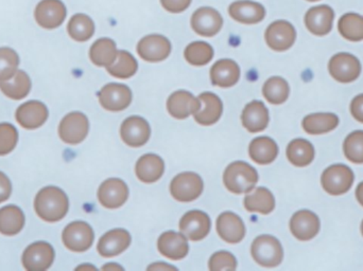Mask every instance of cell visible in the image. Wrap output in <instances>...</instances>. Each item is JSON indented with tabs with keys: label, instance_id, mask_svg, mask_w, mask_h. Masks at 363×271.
<instances>
[{
	"label": "cell",
	"instance_id": "bcb514c9",
	"mask_svg": "<svg viewBox=\"0 0 363 271\" xmlns=\"http://www.w3.org/2000/svg\"><path fill=\"white\" fill-rule=\"evenodd\" d=\"M191 1L192 0H161V4L168 12L178 14L187 10Z\"/></svg>",
	"mask_w": 363,
	"mask_h": 271
},
{
	"label": "cell",
	"instance_id": "d6986e66",
	"mask_svg": "<svg viewBox=\"0 0 363 271\" xmlns=\"http://www.w3.org/2000/svg\"><path fill=\"white\" fill-rule=\"evenodd\" d=\"M290 230L298 240H313L320 231L319 217L311 211H298L291 217Z\"/></svg>",
	"mask_w": 363,
	"mask_h": 271
},
{
	"label": "cell",
	"instance_id": "ab89813d",
	"mask_svg": "<svg viewBox=\"0 0 363 271\" xmlns=\"http://www.w3.org/2000/svg\"><path fill=\"white\" fill-rule=\"evenodd\" d=\"M138 64L135 57L128 51H118L116 61L106 68L111 76L118 79H129L138 71Z\"/></svg>",
	"mask_w": 363,
	"mask_h": 271
},
{
	"label": "cell",
	"instance_id": "f6af8a7d",
	"mask_svg": "<svg viewBox=\"0 0 363 271\" xmlns=\"http://www.w3.org/2000/svg\"><path fill=\"white\" fill-rule=\"evenodd\" d=\"M209 270H235L237 268V261L232 253L228 251H219L211 255L208 264Z\"/></svg>",
	"mask_w": 363,
	"mask_h": 271
},
{
	"label": "cell",
	"instance_id": "8992f818",
	"mask_svg": "<svg viewBox=\"0 0 363 271\" xmlns=\"http://www.w3.org/2000/svg\"><path fill=\"white\" fill-rule=\"evenodd\" d=\"M172 197L180 202L196 200L203 192V180L198 174L185 172L174 177L170 185Z\"/></svg>",
	"mask_w": 363,
	"mask_h": 271
},
{
	"label": "cell",
	"instance_id": "30bf717a",
	"mask_svg": "<svg viewBox=\"0 0 363 271\" xmlns=\"http://www.w3.org/2000/svg\"><path fill=\"white\" fill-rule=\"evenodd\" d=\"M99 102L108 112H121L129 108L132 102V91L127 85L110 83L98 93Z\"/></svg>",
	"mask_w": 363,
	"mask_h": 271
},
{
	"label": "cell",
	"instance_id": "b9f144b4",
	"mask_svg": "<svg viewBox=\"0 0 363 271\" xmlns=\"http://www.w3.org/2000/svg\"><path fill=\"white\" fill-rule=\"evenodd\" d=\"M345 157L354 163H363V131L350 134L343 144Z\"/></svg>",
	"mask_w": 363,
	"mask_h": 271
},
{
	"label": "cell",
	"instance_id": "836d02e7",
	"mask_svg": "<svg viewBox=\"0 0 363 271\" xmlns=\"http://www.w3.org/2000/svg\"><path fill=\"white\" fill-rule=\"evenodd\" d=\"M31 89V80L23 70H17L10 80L0 82V91L12 100H21L27 97Z\"/></svg>",
	"mask_w": 363,
	"mask_h": 271
},
{
	"label": "cell",
	"instance_id": "6da1fadb",
	"mask_svg": "<svg viewBox=\"0 0 363 271\" xmlns=\"http://www.w3.org/2000/svg\"><path fill=\"white\" fill-rule=\"evenodd\" d=\"M69 202L67 195L57 187L40 190L34 200L36 214L48 223L61 221L67 214Z\"/></svg>",
	"mask_w": 363,
	"mask_h": 271
},
{
	"label": "cell",
	"instance_id": "f546056e",
	"mask_svg": "<svg viewBox=\"0 0 363 271\" xmlns=\"http://www.w3.org/2000/svg\"><path fill=\"white\" fill-rule=\"evenodd\" d=\"M249 155L256 163H272L279 155V146L277 142L269 137H258L250 144Z\"/></svg>",
	"mask_w": 363,
	"mask_h": 271
},
{
	"label": "cell",
	"instance_id": "d6a6232c",
	"mask_svg": "<svg viewBox=\"0 0 363 271\" xmlns=\"http://www.w3.org/2000/svg\"><path fill=\"white\" fill-rule=\"evenodd\" d=\"M245 207L250 212L269 214L275 208L274 196L266 188H257L245 196Z\"/></svg>",
	"mask_w": 363,
	"mask_h": 271
},
{
	"label": "cell",
	"instance_id": "ee69618b",
	"mask_svg": "<svg viewBox=\"0 0 363 271\" xmlns=\"http://www.w3.org/2000/svg\"><path fill=\"white\" fill-rule=\"evenodd\" d=\"M18 140V133L12 125H0V156L6 155L15 149Z\"/></svg>",
	"mask_w": 363,
	"mask_h": 271
},
{
	"label": "cell",
	"instance_id": "f907efd6",
	"mask_svg": "<svg viewBox=\"0 0 363 271\" xmlns=\"http://www.w3.org/2000/svg\"><path fill=\"white\" fill-rule=\"evenodd\" d=\"M356 198H357L358 202L363 207V181L358 185L357 189H356Z\"/></svg>",
	"mask_w": 363,
	"mask_h": 271
},
{
	"label": "cell",
	"instance_id": "d590c367",
	"mask_svg": "<svg viewBox=\"0 0 363 271\" xmlns=\"http://www.w3.org/2000/svg\"><path fill=\"white\" fill-rule=\"evenodd\" d=\"M287 158L294 166L304 168L315 159V149L309 141L296 139L288 145Z\"/></svg>",
	"mask_w": 363,
	"mask_h": 271
},
{
	"label": "cell",
	"instance_id": "603a6c76",
	"mask_svg": "<svg viewBox=\"0 0 363 271\" xmlns=\"http://www.w3.org/2000/svg\"><path fill=\"white\" fill-rule=\"evenodd\" d=\"M15 116L23 129H35L46 122L48 110L42 102L29 101L17 108Z\"/></svg>",
	"mask_w": 363,
	"mask_h": 271
},
{
	"label": "cell",
	"instance_id": "ac0fdd59",
	"mask_svg": "<svg viewBox=\"0 0 363 271\" xmlns=\"http://www.w3.org/2000/svg\"><path fill=\"white\" fill-rule=\"evenodd\" d=\"M150 134V125L142 117H130L125 119V122L121 125V139L129 146H143L148 142Z\"/></svg>",
	"mask_w": 363,
	"mask_h": 271
},
{
	"label": "cell",
	"instance_id": "5bb4252c",
	"mask_svg": "<svg viewBox=\"0 0 363 271\" xmlns=\"http://www.w3.org/2000/svg\"><path fill=\"white\" fill-rule=\"evenodd\" d=\"M55 250L48 243L38 242L30 245L23 255V265L29 271H44L52 265Z\"/></svg>",
	"mask_w": 363,
	"mask_h": 271
},
{
	"label": "cell",
	"instance_id": "7dc6e473",
	"mask_svg": "<svg viewBox=\"0 0 363 271\" xmlns=\"http://www.w3.org/2000/svg\"><path fill=\"white\" fill-rule=\"evenodd\" d=\"M11 192H12V185H11L10 179L4 173L0 172V204L9 200Z\"/></svg>",
	"mask_w": 363,
	"mask_h": 271
},
{
	"label": "cell",
	"instance_id": "484cf974",
	"mask_svg": "<svg viewBox=\"0 0 363 271\" xmlns=\"http://www.w3.org/2000/svg\"><path fill=\"white\" fill-rule=\"evenodd\" d=\"M198 99L201 102V108L194 114V120L204 127L218 122L223 112V104L219 97L213 93H203Z\"/></svg>",
	"mask_w": 363,
	"mask_h": 271
},
{
	"label": "cell",
	"instance_id": "52a82bcc",
	"mask_svg": "<svg viewBox=\"0 0 363 271\" xmlns=\"http://www.w3.org/2000/svg\"><path fill=\"white\" fill-rule=\"evenodd\" d=\"M94 231L84 221H74L64 229L62 238L66 248L74 253H84L94 243Z\"/></svg>",
	"mask_w": 363,
	"mask_h": 271
},
{
	"label": "cell",
	"instance_id": "277c9868",
	"mask_svg": "<svg viewBox=\"0 0 363 271\" xmlns=\"http://www.w3.org/2000/svg\"><path fill=\"white\" fill-rule=\"evenodd\" d=\"M354 183V173L345 164H334L324 171L321 177L323 189L330 195L347 193Z\"/></svg>",
	"mask_w": 363,
	"mask_h": 271
},
{
	"label": "cell",
	"instance_id": "ba28073f",
	"mask_svg": "<svg viewBox=\"0 0 363 271\" xmlns=\"http://www.w3.org/2000/svg\"><path fill=\"white\" fill-rule=\"evenodd\" d=\"M264 40L272 50L283 52L294 46L296 31L289 21H277L267 28Z\"/></svg>",
	"mask_w": 363,
	"mask_h": 271
},
{
	"label": "cell",
	"instance_id": "5b68a950",
	"mask_svg": "<svg viewBox=\"0 0 363 271\" xmlns=\"http://www.w3.org/2000/svg\"><path fill=\"white\" fill-rule=\"evenodd\" d=\"M328 71L335 80L347 84L359 78L362 74V64L355 55L341 52L330 59Z\"/></svg>",
	"mask_w": 363,
	"mask_h": 271
},
{
	"label": "cell",
	"instance_id": "4316f807",
	"mask_svg": "<svg viewBox=\"0 0 363 271\" xmlns=\"http://www.w3.org/2000/svg\"><path fill=\"white\" fill-rule=\"evenodd\" d=\"M240 79V68L233 59H220L213 64L211 69V80L215 86H234Z\"/></svg>",
	"mask_w": 363,
	"mask_h": 271
},
{
	"label": "cell",
	"instance_id": "8d00e7d4",
	"mask_svg": "<svg viewBox=\"0 0 363 271\" xmlns=\"http://www.w3.org/2000/svg\"><path fill=\"white\" fill-rule=\"evenodd\" d=\"M67 31L70 38L76 42H86L91 40L95 33V23L91 17L79 13L70 18L67 25Z\"/></svg>",
	"mask_w": 363,
	"mask_h": 271
},
{
	"label": "cell",
	"instance_id": "ffe728a7",
	"mask_svg": "<svg viewBox=\"0 0 363 271\" xmlns=\"http://www.w3.org/2000/svg\"><path fill=\"white\" fill-rule=\"evenodd\" d=\"M228 14L234 21L245 25H255L264 21L266 8L262 4L250 0H238L228 8Z\"/></svg>",
	"mask_w": 363,
	"mask_h": 271
},
{
	"label": "cell",
	"instance_id": "60d3db41",
	"mask_svg": "<svg viewBox=\"0 0 363 271\" xmlns=\"http://www.w3.org/2000/svg\"><path fill=\"white\" fill-rule=\"evenodd\" d=\"M186 61L192 66H204L213 57V49L205 42H194L184 51Z\"/></svg>",
	"mask_w": 363,
	"mask_h": 271
},
{
	"label": "cell",
	"instance_id": "44dd1931",
	"mask_svg": "<svg viewBox=\"0 0 363 271\" xmlns=\"http://www.w3.org/2000/svg\"><path fill=\"white\" fill-rule=\"evenodd\" d=\"M131 245V236L125 229H114L108 231L98 243V253L101 257L112 258L127 250Z\"/></svg>",
	"mask_w": 363,
	"mask_h": 271
},
{
	"label": "cell",
	"instance_id": "d4e9b609",
	"mask_svg": "<svg viewBox=\"0 0 363 271\" xmlns=\"http://www.w3.org/2000/svg\"><path fill=\"white\" fill-rule=\"evenodd\" d=\"M157 249L164 257L174 261H179L188 255L189 246H188L187 238L183 233L168 231L160 236Z\"/></svg>",
	"mask_w": 363,
	"mask_h": 271
},
{
	"label": "cell",
	"instance_id": "9a60e30c",
	"mask_svg": "<svg viewBox=\"0 0 363 271\" xmlns=\"http://www.w3.org/2000/svg\"><path fill=\"white\" fill-rule=\"evenodd\" d=\"M129 197V189L125 181L110 178L104 181L98 190V200L106 209L121 208Z\"/></svg>",
	"mask_w": 363,
	"mask_h": 271
},
{
	"label": "cell",
	"instance_id": "1f68e13d",
	"mask_svg": "<svg viewBox=\"0 0 363 271\" xmlns=\"http://www.w3.org/2000/svg\"><path fill=\"white\" fill-rule=\"evenodd\" d=\"M339 125V118L330 113H319L307 116L303 120V129L309 135H322L334 131Z\"/></svg>",
	"mask_w": 363,
	"mask_h": 271
},
{
	"label": "cell",
	"instance_id": "f35d334b",
	"mask_svg": "<svg viewBox=\"0 0 363 271\" xmlns=\"http://www.w3.org/2000/svg\"><path fill=\"white\" fill-rule=\"evenodd\" d=\"M289 85L287 81L281 76H273L264 83L262 87V93L267 101L271 104H283L289 97Z\"/></svg>",
	"mask_w": 363,
	"mask_h": 271
},
{
	"label": "cell",
	"instance_id": "cb8c5ba5",
	"mask_svg": "<svg viewBox=\"0 0 363 271\" xmlns=\"http://www.w3.org/2000/svg\"><path fill=\"white\" fill-rule=\"evenodd\" d=\"M201 102L194 95L185 91H179L172 93L167 101V110L174 118L183 120L190 115L200 110Z\"/></svg>",
	"mask_w": 363,
	"mask_h": 271
},
{
	"label": "cell",
	"instance_id": "83f0119b",
	"mask_svg": "<svg viewBox=\"0 0 363 271\" xmlns=\"http://www.w3.org/2000/svg\"><path fill=\"white\" fill-rule=\"evenodd\" d=\"M243 127L250 133H260L269 125V112L262 102L253 101L247 104L241 115Z\"/></svg>",
	"mask_w": 363,
	"mask_h": 271
},
{
	"label": "cell",
	"instance_id": "4dcf8cb0",
	"mask_svg": "<svg viewBox=\"0 0 363 271\" xmlns=\"http://www.w3.org/2000/svg\"><path fill=\"white\" fill-rule=\"evenodd\" d=\"M118 50L116 44L111 38H100L91 45L89 59L99 67L108 68L116 61Z\"/></svg>",
	"mask_w": 363,
	"mask_h": 271
},
{
	"label": "cell",
	"instance_id": "f1b7e54d",
	"mask_svg": "<svg viewBox=\"0 0 363 271\" xmlns=\"http://www.w3.org/2000/svg\"><path fill=\"white\" fill-rule=\"evenodd\" d=\"M135 171L140 181L152 183L163 176L165 172V163L160 156L147 154L138 159Z\"/></svg>",
	"mask_w": 363,
	"mask_h": 271
},
{
	"label": "cell",
	"instance_id": "3957f363",
	"mask_svg": "<svg viewBox=\"0 0 363 271\" xmlns=\"http://www.w3.org/2000/svg\"><path fill=\"white\" fill-rule=\"evenodd\" d=\"M251 253L256 263L264 267H277L283 261L284 250L274 236H260L254 240Z\"/></svg>",
	"mask_w": 363,
	"mask_h": 271
},
{
	"label": "cell",
	"instance_id": "c3c4849f",
	"mask_svg": "<svg viewBox=\"0 0 363 271\" xmlns=\"http://www.w3.org/2000/svg\"><path fill=\"white\" fill-rule=\"evenodd\" d=\"M351 113L356 120L363 123V93L357 96L352 102Z\"/></svg>",
	"mask_w": 363,
	"mask_h": 271
},
{
	"label": "cell",
	"instance_id": "7402d4cb",
	"mask_svg": "<svg viewBox=\"0 0 363 271\" xmlns=\"http://www.w3.org/2000/svg\"><path fill=\"white\" fill-rule=\"evenodd\" d=\"M216 228L220 238L228 244H237L245 236V224L235 213L224 212L219 215Z\"/></svg>",
	"mask_w": 363,
	"mask_h": 271
},
{
	"label": "cell",
	"instance_id": "74e56055",
	"mask_svg": "<svg viewBox=\"0 0 363 271\" xmlns=\"http://www.w3.org/2000/svg\"><path fill=\"white\" fill-rule=\"evenodd\" d=\"M339 33L351 42L363 40V16L357 13L342 15L338 23Z\"/></svg>",
	"mask_w": 363,
	"mask_h": 271
},
{
	"label": "cell",
	"instance_id": "2e32d148",
	"mask_svg": "<svg viewBox=\"0 0 363 271\" xmlns=\"http://www.w3.org/2000/svg\"><path fill=\"white\" fill-rule=\"evenodd\" d=\"M335 12L330 6H313L305 14V25L313 35H328L333 29Z\"/></svg>",
	"mask_w": 363,
	"mask_h": 271
},
{
	"label": "cell",
	"instance_id": "e575fe53",
	"mask_svg": "<svg viewBox=\"0 0 363 271\" xmlns=\"http://www.w3.org/2000/svg\"><path fill=\"white\" fill-rule=\"evenodd\" d=\"M25 215L16 206H6L0 209V233L13 236L23 230Z\"/></svg>",
	"mask_w": 363,
	"mask_h": 271
},
{
	"label": "cell",
	"instance_id": "db71d44e",
	"mask_svg": "<svg viewBox=\"0 0 363 271\" xmlns=\"http://www.w3.org/2000/svg\"><path fill=\"white\" fill-rule=\"evenodd\" d=\"M307 1L315 2V1H319V0H307Z\"/></svg>",
	"mask_w": 363,
	"mask_h": 271
},
{
	"label": "cell",
	"instance_id": "f5cc1de1",
	"mask_svg": "<svg viewBox=\"0 0 363 271\" xmlns=\"http://www.w3.org/2000/svg\"><path fill=\"white\" fill-rule=\"evenodd\" d=\"M86 268H89V270H96L94 266L91 265L80 266V267L77 268V270H86Z\"/></svg>",
	"mask_w": 363,
	"mask_h": 271
},
{
	"label": "cell",
	"instance_id": "7a4b0ae2",
	"mask_svg": "<svg viewBox=\"0 0 363 271\" xmlns=\"http://www.w3.org/2000/svg\"><path fill=\"white\" fill-rule=\"evenodd\" d=\"M257 181L258 174L255 168L243 161L233 162L224 171V185L234 194L249 193Z\"/></svg>",
	"mask_w": 363,
	"mask_h": 271
},
{
	"label": "cell",
	"instance_id": "816d5d0a",
	"mask_svg": "<svg viewBox=\"0 0 363 271\" xmlns=\"http://www.w3.org/2000/svg\"><path fill=\"white\" fill-rule=\"evenodd\" d=\"M104 270H123V268L121 266L117 265V264H108V265L104 266L102 267Z\"/></svg>",
	"mask_w": 363,
	"mask_h": 271
},
{
	"label": "cell",
	"instance_id": "11a10c76",
	"mask_svg": "<svg viewBox=\"0 0 363 271\" xmlns=\"http://www.w3.org/2000/svg\"><path fill=\"white\" fill-rule=\"evenodd\" d=\"M362 236H363V221H362Z\"/></svg>",
	"mask_w": 363,
	"mask_h": 271
},
{
	"label": "cell",
	"instance_id": "681fc988",
	"mask_svg": "<svg viewBox=\"0 0 363 271\" xmlns=\"http://www.w3.org/2000/svg\"><path fill=\"white\" fill-rule=\"evenodd\" d=\"M149 270H177L174 266L167 265L164 263L153 264V265L149 266Z\"/></svg>",
	"mask_w": 363,
	"mask_h": 271
},
{
	"label": "cell",
	"instance_id": "7c38bea8",
	"mask_svg": "<svg viewBox=\"0 0 363 271\" xmlns=\"http://www.w3.org/2000/svg\"><path fill=\"white\" fill-rule=\"evenodd\" d=\"M192 30L196 34L205 38H211L219 33L223 25V18L221 14L215 8L209 6H202L194 11L190 21Z\"/></svg>",
	"mask_w": 363,
	"mask_h": 271
},
{
	"label": "cell",
	"instance_id": "4fadbf2b",
	"mask_svg": "<svg viewBox=\"0 0 363 271\" xmlns=\"http://www.w3.org/2000/svg\"><path fill=\"white\" fill-rule=\"evenodd\" d=\"M67 10L61 0H42L36 6L34 17L45 29H55L65 21Z\"/></svg>",
	"mask_w": 363,
	"mask_h": 271
},
{
	"label": "cell",
	"instance_id": "7bdbcfd3",
	"mask_svg": "<svg viewBox=\"0 0 363 271\" xmlns=\"http://www.w3.org/2000/svg\"><path fill=\"white\" fill-rule=\"evenodd\" d=\"M19 57L13 49L0 48V82L10 80L17 72Z\"/></svg>",
	"mask_w": 363,
	"mask_h": 271
},
{
	"label": "cell",
	"instance_id": "9c48e42d",
	"mask_svg": "<svg viewBox=\"0 0 363 271\" xmlns=\"http://www.w3.org/2000/svg\"><path fill=\"white\" fill-rule=\"evenodd\" d=\"M89 131V119L82 113L68 114L60 123V138L67 144L76 145L82 142Z\"/></svg>",
	"mask_w": 363,
	"mask_h": 271
},
{
	"label": "cell",
	"instance_id": "8fae6325",
	"mask_svg": "<svg viewBox=\"0 0 363 271\" xmlns=\"http://www.w3.org/2000/svg\"><path fill=\"white\" fill-rule=\"evenodd\" d=\"M138 53L144 61L157 63L169 57L172 53V42L165 36L151 34L140 40Z\"/></svg>",
	"mask_w": 363,
	"mask_h": 271
},
{
	"label": "cell",
	"instance_id": "e0dca14e",
	"mask_svg": "<svg viewBox=\"0 0 363 271\" xmlns=\"http://www.w3.org/2000/svg\"><path fill=\"white\" fill-rule=\"evenodd\" d=\"M180 230L187 240H203L211 230V219L202 211H190L182 217Z\"/></svg>",
	"mask_w": 363,
	"mask_h": 271
}]
</instances>
